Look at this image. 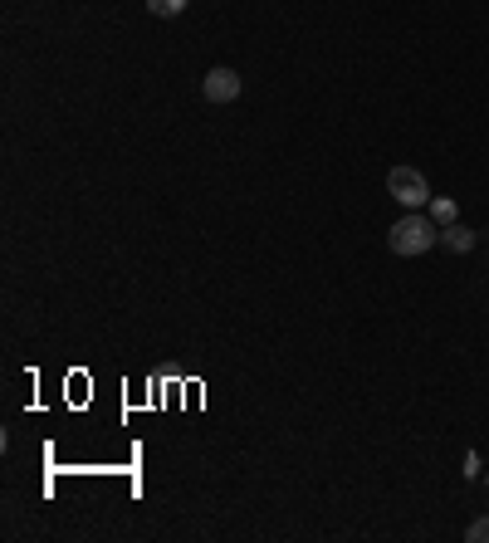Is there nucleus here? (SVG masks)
Masks as SVG:
<instances>
[{
    "label": "nucleus",
    "mask_w": 489,
    "mask_h": 543,
    "mask_svg": "<svg viewBox=\"0 0 489 543\" xmlns=\"http://www.w3.org/2000/svg\"><path fill=\"white\" fill-rule=\"evenodd\" d=\"M201 93H206V103H235L240 98V74L235 69H211L201 79Z\"/></svg>",
    "instance_id": "3"
},
{
    "label": "nucleus",
    "mask_w": 489,
    "mask_h": 543,
    "mask_svg": "<svg viewBox=\"0 0 489 543\" xmlns=\"http://www.w3.org/2000/svg\"><path fill=\"white\" fill-rule=\"evenodd\" d=\"M387 196L401 201L406 211H426L431 206V186H426V177L416 167H392L387 172Z\"/></svg>",
    "instance_id": "2"
},
{
    "label": "nucleus",
    "mask_w": 489,
    "mask_h": 543,
    "mask_svg": "<svg viewBox=\"0 0 489 543\" xmlns=\"http://www.w3.org/2000/svg\"><path fill=\"white\" fill-rule=\"evenodd\" d=\"M465 539H470V543H489V514H485V519H475V524L465 529Z\"/></svg>",
    "instance_id": "7"
},
{
    "label": "nucleus",
    "mask_w": 489,
    "mask_h": 543,
    "mask_svg": "<svg viewBox=\"0 0 489 543\" xmlns=\"http://www.w3.org/2000/svg\"><path fill=\"white\" fill-rule=\"evenodd\" d=\"M186 5H191V0H147V10H152L157 20H177V15H186Z\"/></svg>",
    "instance_id": "6"
},
{
    "label": "nucleus",
    "mask_w": 489,
    "mask_h": 543,
    "mask_svg": "<svg viewBox=\"0 0 489 543\" xmlns=\"http://www.w3.org/2000/svg\"><path fill=\"white\" fill-rule=\"evenodd\" d=\"M387 245H392V255H426L431 245H441V226L421 211H406L397 226L387 230Z\"/></svg>",
    "instance_id": "1"
},
{
    "label": "nucleus",
    "mask_w": 489,
    "mask_h": 543,
    "mask_svg": "<svg viewBox=\"0 0 489 543\" xmlns=\"http://www.w3.org/2000/svg\"><path fill=\"white\" fill-rule=\"evenodd\" d=\"M426 211H431V221H436V226H455V221H460V206H455L450 196H431V206H426Z\"/></svg>",
    "instance_id": "5"
},
{
    "label": "nucleus",
    "mask_w": 489,
    "mask_h": 543,
    "mask_svg": "<svg viewBox=\"0 0 489 543\" xmlns=\"http://www.w3.org/2000/svg\"><path fill=\"white\" fill-rule=\"evenodd\" d=\"M441 245L450 255H465V250H475V230L460 226V221H455V226H441Z\"/></svg>",
    "instance_id": "4"
}]
</instances>
